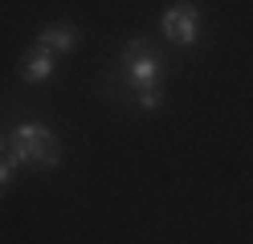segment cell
<instances>
[{
  "mask_svg": "<svg viewBox=\"0 0 253 244\" xmlns=\"http://www.w3.org/2000/svg\"><path fill=\"white\" fill-rule=\"evenodd\" d=\"M8 146H12V159L25 163V167H33V171H49V167L61 163V142L41 122H21L8 135Z\"/></svg>",
  "mask_w": 253,
  "mask_h": 244,
  "instance_id": "6da1fadb",
  "label": "cell"
},
{
  "mask_svg": "<svg viewBox=\"0 0 253 244\" xmlns=\"http://www.w3.org/2000/svg\"><path fill=\"white\" fill-rule=\"evenodd\" d=\"M164 37L171 41V45H196V37H200V12L188 4V0H180V4H171L168 12H164Z\"/></svg>",
  "mask_w": 253,
  "mask_h": 244,
  "instance_id": "7a4b0ae2",
  "label": "cell"
},
{
  "mask_svg": "<svg viewBox=\"0 0 253 244\" xmlns=\"http://www.w3.org/2000/svg\"><path fill=\"white\" fill-rule=\"evenodd\" d=\"M49 53H57V57H66V53H74L78 49V29L74 25H66V21H53V25H45L41 29V37H37Z\"/></svg>",
  "mask_w": 253,
  "mask_h": 244,
  "instance_id": "3957f363",
  "label": "cell"
},
{
  "mask_svg": "<svg viewBox=\"0 0 253 244\" xmlns=\"http://www.w3.org/2000/svg\"><path fill=\"white\" fill-rule=\"evenodd\" d=\"M53 57H57V53H49V49L37 41V45L21 57V77H25V81H49V73H53Z\"/></svg>",
  "mask_w": 253,
  "mask_h": 244,
  "instance_id": "277c9868",
  "label": "cell"
},
{
  "mask_svg": "<svg viewBox=\"0 0 253 244\" xmlns=\"http://www.w3.org/2000/svg\"><path fill=\"white\" fill-rule=\"evenodd\" d=\"M126 77H131L135 90H155L164 81V61L160 57H143V61H131L126 65Z\"/></svg>",
  "mask_w": 253,
  "mask_h": 244,
  "instance_id": "5b68a950",
  "label": "cell"
},
{
  "mask_svg": "<svg viewBox=\"0 0 253 244\" xmlns=\"http://www.w3.org/2000/svg\"><path fill=\"white\" fill-rule=\"evenodd\" d=\"M143 57H160V49H155L147 37H135V41H126V49H123V65H131V61H143Z\"/></svg>",
  "mask_w": 253,
  "mask_h": 244,
  "instance_id": "8992f818",
  "label": "cell"
},
{
  "mask_svg": "<svg viewBox=\"0 0 253 244\" xmlns=\"http://www.w3.org/2000/svg\"><path fill=\"white\" fill-rule=\"evenodd\" d=\"M12 167H17L12 146H8V139H0V195H4V187L12 183Z\"/></svg>",
  "mask_w": 253,
  "mask_h": 244,
  "instance_id": "52a82bcc",
  "label": "cell"
},
{
  "mask_svg": "<svg viewBox=\"0 0 253 244\" xmlns=\"http://www.w3.org/2000/svg\"><path fill=\"white\" fill-rule=\"evenodd\" d=\"M139 106L143 110H160L164 106V90L155 86V90H139Z\"/></svg>",
  "mask_w": 253,
  "mask_h": 244,
  "instance_id": "ba28073f",
  "label": "cell"
}]
</instances>
